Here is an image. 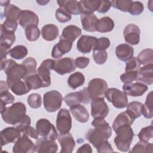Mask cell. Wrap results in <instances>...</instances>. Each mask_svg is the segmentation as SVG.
<instances>
[{"label": "cell", "mask_w": 153, "mask_h": 153, "mask_svg": "<svg viewBox=\"0 0 153 153\" xmlns=\"http://www.w3.org/2000/svg\"><path fill=\"white\" fill-rule=\"evenodd\" d=\"M133 1L131 0H114L111 1L112 7L123 12L127 13Z\"/></svg>", "instance_id": "obj_46"}, {"label": "cell", "mask_w": 153, "mask_h": 153, "mask_svg": "<svg viewBox=\"0 0 153 153\" xmlns=\"http://www.w3.org/2000/svg\"><path fill=\"white\" fill-rule=\"evenodd\" d=\"M1 146L10 143H14L20 136V133L16 127H10L1 131Z\"/></svg>", "instance_id": "obj_22"}, {"label": "cell", "mask_w": 153, "mask_h": 153, "mask_svg": "<svg viewBox=\"0 0 153 153\" xmlns=\"http://www.w3.org/2000/svg\"><path fill=\"white\" fill-rule=\"evenodd\" d=\"M140 64L138 61L137 57H132L130 60L126 62V66L125 71H136L138 72L140 68Z\"/></svg>", "instance_id": "obj_52"}, {"label": "cell", "mask_w": 153, "mask_h": 153, "mask_svg": "<svg viewBox=\"0 0 153 153\" xmlns=\"http://www.w3.org/2000/svg\"><path fill=\"white\" fill-rule=\"evenodd\" d=\"M137 72L136 71H127L120 76V79L124 84L131 83L137 79Z\"/></svg>", "instance_id": "obj_54"}, {"label": "cell", "mask_w": 153, "mask_h": 153, "mask_svg": "<svg viewBox=\"0 0 153 153\" xmlns=\"http://www.w3.org/2000/svg\"><path fill=\"white\" fill-rule=\"evenodd\" d=\"M142 115L145 118L151 119L153 117V103H152V91H150L147 96L143 105Z\"/></svg>", "instance_id": "obj_38"}, {"label": "cell", "mask_w": 153, "mask_h": 153, "mask_svg": "<svg viewBox=\"0 0 153 153\" xmlns=\"http://www.w3.org/2000/svg\"><path fill=\"white\" fill-rule=\"evenodd\" d=\"M14 33L15 32L7 30L1 26L0 46L10 49V47L16 41V36Z\"/></svg>", "instance_id": "obj_31"}, {"label": "cell", "mask_w": 153, "mask_h": 153, "mask_svg": "<svg viewBox=\"0 0 153 153\" xmlns=\"http://www.w3.org/2000/svg\"><path fill=\"white\" fill-rule=\"evenodd\" d=\"M26 108L22 102H16L12 105L1 110L3 121L15 127H25L31 123L30 117L26 115Z\"/></svg>", "instance_id": "obj_1"}, {"label": "cell", "mask_w": 153, "mask_h": 153, "mask_svg": "<svg viewBox=\"0 0 153 153\" xmlns=\"http://www.w3.org/2000/svg\"><path fill=\"white\" fill-rule=\"evenodd\" d=\"M59 28L53 24L44 25L41 30L42 38L47 41H52L56 39L59 35Z\"/></svg>", "instance_id": "obj_29"}, {"label": "cell", "mask_w": 153, "mask_h": 153, "mask_svg": "<svg viewBox=\"0 0 153 153\" xmlns=\"http://www.w3.org/2000/svg\"><path fill=\"white\" fill-rule=\"evenodd\" d=\"M134 120L133 119L126 111L119 114L114 120L112 124V128L115 131L118 128L125 125L131 126Z\"/></svg>", "instance_id": "obj_32"}, {"label": "cell", "mask_w": 153, "mask_h": 153, "mask_svg": "<svg viewBox=\"0 0 153 153\" xmlns=\"http://www.w3.org/2000/svg\"><path fill=\"white\" fill-rule=\"evenodd\" d=\"M114 27V23L112 19L109 17H103L98 19L96 25V31L100 33L111 32Z\"/></svg>", "instance_id": "obj_30"}, {"label": "cell", "mask_w": 153, "mask_h": 153, "mask_svg": "<svg viewBox=\"0 0 153 153\" xmlns=\"http://www.w3.org/2000/svg\"><path fill=\"white\" fill-rule=\"evenodd\" d=\"M140 140L148 142L153 137V127L152 125L142 128L137 134Z\"/></svg>", "instance_id": "obj_48"}, {"label": "cell", "mask_w": 153, "mask_h": 153, "mask_svg": "<svg viewBox=\"0 0 153 153\" xmlns=\"http://www.w3.org/2000/svg\"><path fill=\"white\" fill-rule=\"evenodd\" d=\"M8 54L14 59L21 60L27 56V49L24 45H16L10 50Z\"/></svg>", "instance_id": "obj_42"}, {"label": "cell", "mask_w": 153, "mask_h": 153, "mask_svg": "<svg viewBox=\"0 0 153 153\" xmlns=\"http://www.w3.org/2000/svg\"><path fill=\"white\" fill-rule=\"evenodd\" d=\"M56 128L59 133L69 132L72 128V118L69 112L66 109L59 110L56 121Z\"/></svg>", "instance_id": "obj_10"}, {"label": "cell", "mask_w": 153, "mask_h": 153, "mask_svg": "<svg viewBox=\"0 0 153 153\" xmlns=\"http://www.w3.org/2000/svg\"><path fill=\"white\" fill-rule=\"evenodd\" d=\"M36 152L38 153H55L58 150V145L54 140L41 137L35 143Z\"/></svg>", "instance_id": "obj_15"}, {"label": "cell", "mask_w": 153, "mask_h": 153, "mask_svg": "<svg viewBox=\"0 0 153 153\" xmlns=\"http://www.w3.org/2000/svg\"><path fill=\"white\" fill-rule=\"evenodd\" d=\"M134 49L128 44H121L115 48V54L117 58L123 62H127L133 57Z\"/></svg>", "instance_id": "obj_26"}, {"label": "cell", "mask_w": 153, "mask_h": 153, "mask_svg": "<svg viewBox=\"0 0 153 153\" xmlns=\"http://www.w3.org/2000/svg\"><path fill=\"white\" fill-rule=\"evenodd\" d=\"M0 4H1V6H7L8 5L10 4V1H2L0 2Z\"/></svg>", "instance_id": "obj_62"}, {"label": "cell", "mask_w": 153, "mask_h": 153, "mask_svg": "<svg viewBox=\"0 0 153 153\" xmlns=\"http://www.w3.org/2000/svg\"><path fill=\"white\" fill-rule=\"evenodd\" d=\"M105 97L116 108H124L128 103L127 94L116 88H108L105 93Z\"/></svg>", "instance_id": "obj_7"}, {"label": "cell", "mask_w": 153, "mask_h": 153, "mask_svg": "<svg viewBox=\"0 0 153 153\" xmlns=\"http://www.w3.org/2000/svg\"><path fill=\"white\" fill-rule=\"evenodd\" d=\"M140 28L134 24H128L124 29L123 36L125 41L131 45H135L140 42Z\"/></svg>", "instance_id": "obj_14"}, {"label": "cell", "mask_w": 153, "mask_h": 153, "mask_svg": "<svg viewBox=\"0 0 153 153\" xmlns=\"http://www.w3.org/2000/svg\"><path fill=\"white\" fill-rule=\"evenodd\" d=\"M93 57L96 63L103 65L105 63L108 59V53L106 50H93Z\"/></svg>", "instance_id": "obj_49"}, {"label": "cell", "mask_w": 153, "mask_h": 153, "mask_svg": "<svg viewBox=\"0 0 153 153\" xmlns=\"http://www.w3.org/2000/svg\"><path fill=\"white\" fill-rule=\"evenodd\" d=\"M123 91L131 97H139L142 96L148 90V86L142 82L124 84L123 86Z\"/></svg>", "instance_id": "obj_17"}, {"label": "cell", "mask_w": 153, "mask_h": 153, "mask_svg": "<svg viewBox=\"0 0 153 153\" xmlns=\"http://www.w3.org/2000/svg\"><path fill=\"white\" fill-rule=\"evenodd\" d=\"M10 49L5 48L4 47L0 46V53H1V61L6 60L7 56L8 54Z\"/></svg>", "instance_id": "obj_61"}, {"label": "cell", "mask_w": 153, "mask_h": 153, "mask_svg": "<svg viewBox=\"0 0 153 153\" xmlns=\"http://www.w3.org/2000/svg\"><path fill=\"white\" fill-rule=\"evenodd\" d=\"M94 129H90L85 134V138L94 148L103 140H108L112 136V128L103 118H94L91 123Z\"/></svg>", "instance_id": "obj_2"}, {"label": "cell", "mask_w": 153, "mask_h": 153, "mask_svg": "<svg viewBox=\"0 0 153 153\" xmlns=\"http://www.w3.org/2000/svg\"><path fill=\"white\" fill-rule=\"evenodd\" d=\"M73 43L60 37L59 41L53 48L51 51V56L54 59L61 57L65 54L71 51Z\"/></svg>", "instance_id": "obj_20"}, {"label": "cell", "mask_w": 153, "mask_h": 153, "mask_svg": "<svg viewBox=\"0 0 153 153\" xmlns=\"http://www.w3.org/2000/svg\"><path fill=\"white\" fill-rule=\"evenodd\" d=\"M1 70L7 75V83L8 87L13 82L25 79L27 75V70L22 64H18L13 59L1 61Z\"/></svg>", "instance_id": "obj_3"}, {"label": "cell", "mask_w": 153, "mask_h": 153, "mask_svg": "<svg viewBox=\"0 0 153 153\" xmlns=\"http://www.w3.org/2000/svg\"><path fill=\"white\" fill-rule=\"evenodd\" d=\"M108 88V84L104 79L96 78L89 81L88 87L85 88V90L88 99L91 101L98 97L104 98L105 93Z\"/></svg>", "instance_id": "obj_5"}, {"label": "cell", "mask_w": 153, "mask_h": 153, "mask_svg": "<svg viewBox=\"0 0 153 153\" xmlns=\"http://www.w3.org/2000/svg\"><path fill=\"white\" fill-rule=\"evenodd\" d=\"M153 145L148 142L140 140L132 148L130 152H152Z\"/></svg>", "instance_id": "obj_43"}, {"label": "cell", "mask_w": 153, "mask_h": 153, "mask_svg": "<svg viewBox=\"0 0 153 153\" xmlns=\"http://www.w3.org/2000/svg\"><path fill=\"white\" fill-rule=\"evenodd\" d=\"M84 82V75L79 72H76L71 74L68 79V85L74 90L82 85Z\"/></svg>", "instance_id": "obj_36"}, {"label": "cell", "mask_w": 153, "mask_h": 153, "mask_svg": "<svg viewBox=\"0 0 153 153\" xmlns=\"http://www.w3.org/2000/svg\"><path fill=\"white\" fill-rule=\"evenodd\" d=\"M82 28L87 32H94L96 31V25L98 20L94 13H82L80 16Z\"/></svg>", "instance_id": "obj_24"}, {"label": "cell", "mask_w": 153, "mask_h": 153, "mask_svg": "<svg viewBox=\"0 0 153 153\" xmlns=\"http://www.w3.org/2000/svg\"><path fill=\"white\" fill-rule=\"evenodd\" d=\"M90 62V59L86 57H78L75 60L76 67L79 69H84L86 68Z\"/></svg>", "instance_id": "obj_58"}, {"label": "cell", "mask_w": 153, "mask_h": 153, "mask_svg": "<svg viewBox=\"0 0 153 153\" xmlns=\"http://www.w3.org/2000/svg\"><path fill=\"white\" fill-rule=\"evenodd\" d=\"M80 4L82 7V13H93L94 11H97L100 1H90V0H81L79 1Z\"/></svg>", "instance_id": "obj_41"}, {"label": "cell", "mask_w": 153, "mask_h": 153, "mask_svg": "<svg viewBox=\"0 0 153 153\" xmlns=\"http://www.w3.org/2000/svg\"><path fill=\"white\" fill-rule=\"evenodd\" d=\"M76 152L78 153H91L93 150L91 146L88 143H85L80 146Z\"/></svg>", "instance_id": "obj_60"}, {"label": "cell", "mask_w": 153, "mask_h": 153, "mask_svg": "<svg viewBox=\"0 0 153 153\" xmlns=\"http://www.w3.org/2000/svg\"><path fill=\"white\" fill-rule=\"evenodd\" d=\"M66 104L69 107L84 102V94L82 90L77 92H72L66 94L64 97Z\"/></svg>", "instance_id": "obj_33"}, {"label": "cell", "mask_w": 153, "mask_h": 153, "mask_svg": "<svg viewBox=\"0 0 153 153\" xmlns=\"http://www.w3.org/2000/svg\"><path fill=\"white\" fill-rule=\"evenodd\" d=\"M72 115L78 121L85 123L89 120V114L84 106L81 104L71 106L69 109Z\"/></svg>", "instance_id": "obj_27"}, {"label": "cell", "mask_w": 153, "mask_h": 153, "mask_svg": "<svg viewBox=\"0 0 153 153\" xmlns=\"http://www.w3.org/2000/svg\"><path fill=\"white\" fill-rule=\"evenodd\" d=\"M112 6L111 1H100L99 7L97 12L99 13H106L111 8Z\"/></svg>", "instance_id": "obj_59"}, {"label": "cell", "mask_w": 153, "mask_h": 153, "mask_svg": "<svg viewBox=\"0 0 153 153\" xmlns=\"http://www.w3.org/2000/svg\"><path fill=\"white\" fill-rule=\"evenodd\" d=\"M36 130L42 137L54 140L58 138L59 135L55 127L46 118H41L37 121Z\"/></svg>", "instance_id": "obj_8"}, {"label": "cell", "mask_w": 153, "mask_h": 153, "mask_svg": "<svg viewBox=\"0 0 153 153\" xmlns=\"http://www.w3.org/2000/svg\"><path fill=\"white\" fill-rule=\"evenodd\" d=\"M60 8L65 9L69 13L73 15H79L82 13V10L79 1L75 0L57 1Z\"/></svg>", "instance_id": "obj_23"}, {"label": "cell", "mask_w": 153, "mask_h": 153, "mask_svg": "<svg viewBox=\"0 0 153 153\" xmlns=\"http://www.w3.org/2000/svg\"><path fill=\"white\" fill-rule=\"evenodd\" d=\"M22 64L23 66H25V67L26 68V69L27 70V75H26V76H27L36 73L37 63H36V60L34 58H33L32 57H29L25 59L22 62Z\"/></svg>", "instance_id": "obj_45"}, {"label": "cell", "mask_w": 153, "mask_h": 153, "mask_svg": "<svg viewBox=\"0 0 153 153\" xmlns=\"http://www.w3.org/2000/svg\"><path fill=\"white\" fill-rule=\"evenodd\" d=\"M9 88L13 93L17 96H22L27 94L30 90L25 81L22 80H19L13 82L9 86Z\"/></svg>", "instance_id": "obj_37"}, {"label": "cell", "mask_w": 153, "mask_h": 153, "mask_svg": "<svg viewBox=\"0 0 153 153\" xmlns=\"http://www.w3.org/2000/svg\"><path fill=\"white\" fill-rule=\"evenodd\" d=\"M35 151V145L29 137L24 133H20L19 137L13 147V152L14 153H33Z\"/></svg>", "instance_id": "obj_9"}, {"label": "cell", "mask_w": 153, "mask_h": 153, "mask_svg": "<svg viewBox=\"0 0 153 153\" xmlns=\"http://www.w3.org/2000/svg\"><path fill=\"white\" fill-rule=\"evenodd\" d=\"M97 151L99 153L103 152H113L114 150L111 146V145L108 141V140H105L101 142L96 148Z\"/></svg>", "instance_id": "obj_56"}, {"label": "cell", "mask_w": 153, "mask_h": 153, "mask_svg": "<svg viewBox=\"0 0 153 153\" xmlns=\"http://www.w3.org/2000/svg\"><path fill=\"white\" fill-rule=\"evenodd\" d=\"M55 16L57 20L60 23L68 22L72 19V16L70 13L65 9L60 7L56 10Z\"/></svg>", "instance_id": "obj_50"}, {"label": "cell", "mask_w": 153, "mask_h": 153, "mask_svg": "<svg viewBox=\"0 0 153 153\" xmlns=\"http://www.w3.org/2000/svg\"><path fill=\"white\" fill-rule=\"evenodd\" d=\"M97 38L89 35H82L77 41L76 48L78 51L83 54L91 52L94 48Z\"/></svg>", "instance_id": "obj_16"}, {"label": "cell", "mask_w": 153, "mask_h": 153, "mask_svg": "<svg viewBox=\"0 0 153 153\" xmlns=\"http://www.w3.org/2000/svg\"><path fill=\"white\" fill-rule=\"evenodd\" d=\"M17 25L18 23L17 21H10L5 20L4 23L1 25V26L7 30L15 32L17 28Z\"/></svg>", "instance_id": "obj_57"}, {"label": "cell", "mask_w": 153, "mask_h": 153, "mask_svg": "<svg viewBox=\"0 0 153 153\" xmlns=\"http://www.w3.org/2000/svg\"><path fill=\"white\" fill-rule=\"evenodd\" d=\"M136 81L148 85L153 83V63L140 68L137 72Z\"/></svg>", "instance_id": "obj_21"}, {"label": "cell", "mask_w": 153, "mask_h": 153, "mask_svg": "<svg viewBox=\"0 0 153 153\" xmlns=\"http://www.w3.org/2000/svg\"><path fill=\"white\" fill-rule=\"evenodd\" d=\"M8 85L7 81H1L0 82V97H1V110L3 109L6 105L12 103L14 100V96L8 91Z\"/></svg>", "instance_id": "obj_25"}, {"label": "cell", "mask_w": 153, "mask_h": 153, "mask_svg": "<svg viewBox=\"0 0 153 153\" xmlns=\"http://www.w3.org/2000/svg\"><path fill=\"white\" fill-rule=\"evenodd\" d=\"M58 142L60 145V153H71L75 146V142L72 135L69 133H60L58 136Z\"/></svg>", "instance_id": "obj_19"}, {"label": "cell", "mask_w": 153, "mask_h": 153, "mask_svg": "<svg viewBox=\"0 0 153 153\" xmlns=\"http://www.w3.org/2000/svg\"><path fill=\"white\" fill-rule=\"evenodd\" d=\"M117 136L114 142L117 149L121 152H127L130 147L134 136V132L130 125L120 127L115 131Z\"/></svg>", "instance_id": "obj_4"}, {"label": "cell", "mask_w": 153, "mask_h": 153, "mask_svg": "<svg viewBox=\"0 0 153 153\" xmlns=\"http://www.w3.org/2000/svg\"><path fill=\"white\" fill-rule=\"evenodd\" d=\"M62 96L57 90L48 91L43 96L44 106L48 112H54L59 110L62 106Z\"/></svg>", "instance_id": "obj_6"}, {"label": "cell", "mask_w": 153, "mask_h": 153, "mask_svg": "<svg viewBox=\"0 0 153 153\" xmlns=\"http://www.w3.org/2000/svg\"><path fill=\"white\" fill-rule=\"evenodd\" d=\"M36 2L40 5H45L49 2V1H36Z\"/></svg>", "instance_id": "obj_63"}, {"label": "cell", "mask_w": 153, "mask_h": 153, "mask_svg": "<svg viewBox=\"0 0 153 153\" xmlns=\"http://www.w3.org/2000/svg\"><path fill=\"white\" fill-rule=\"evenodd\" d=\"M22 11V10L17 6L10 4L8 5L5 7L4 14L6 20L10 21H17L19 20Z\"/></svg>", "instance_id": "obj_34"}, {"label": "cell", "mask_w": 153, "mask_h": 153, "mask_svg": "<svg viewBox=\"0 0 153 153\" xmlns=\"http://www.w3.org/2000/svg\"><path fill=\"white\" fill-rule=\"evenodd\" d=\"M19 25L25 29L31 25L37 26L39 18L36 13L30 10H22L19 19Z\"/></svg>", "instance_id": "obj_18"}, {"label": "cell", "mask_w": 153, "mask_h": 153, "mask_svg": "<svg viewBox=\"0 0 153 153\" xmlns=\"http://www.w3.org/2000/svg\"><path fill=\"white\" fill-rule=\"evenodd\" d=\"M144 10L143 4L139 1H133L128 10V13L133 16L140 14Z\"/></svg>", "instance_id": "obj_53"}, {"label": "cell", "mask_w": 153, "mask_h": 153, "mask_svg": "<svg viewBox=\"0 0 153 153\" xmlns=\"http://www.w3.org/2000/svg\"><path fill=\"white\" fill-rule=\"evenodd\" d=\"M24 81L30 90H37L42 87V82L37 73L26 76Z\"/></svg>", "instance_id": "obj_39"}, {"label": "cell", "mask_w": 153, "mask_h": 153, "mask_svg": "<svg viewBox=\"0 0 153 153\" xmlns=\"http://www.w3.org/2000/svg\"><path fill=\"white\" fill-rule=\"evenodd\" d=\"M111 45L109 39L106 37H101L97 39L96 45L93 49V50H106Z\"/></svg>", "instance_id": "obj_55"}, {"label": "cell", "mask_w": 153, "mask_h": 153, "mask_svg": "<svg viewBox=\"0 0 153 153\" xmlns=\"http://www.w3.org/2000/svg\"><path fill=\"white\" fill-rule=\"evenodd\" d=\"M82 33L81 29L75 25H69L66 26L62 30L60 38L65 39L71 42L79 37Z\"/></svg>", "instance_id": "obj_28"}, {"label": "cell", "mask_w": 153, "mask_h": 153, "mask_svg": "<svg viewBox=\"0 0 153 153\" xmlns=\"http://www.w3.org/2000/svg\"><path fill=\"white\" fill-rule=\"evenodd\" d=\"M26 38L29 41H35L39 38L40 31L36 26L31 25L25 29Z\"/></svg>", "instance_id": "obj_44"}, {"label": "cell", "mask_w": 153, "mask_h": 153, "mask_svg": "<svg viewBox=\"0 0 153 153\" xmlns=\"http://www.w3.org/2000/svg\"><path fill=\"white\" fill-rule=\"evenodd\" d=\"M54 60L51 59H45L42 62L37 69L36 73L42 82V87H47L51 85L50 71L53 69Z\"/></svg>", "instance_id": "obj_11"}, {"label": "cell", "mask_w": 153, "mask_h": 153, "mask_svg": "<svg viewBox=\"0 0 153 153\" xmlns=\"http://www.w3.org/2000/svg\"><path fill=\"white\" fill-rule=\"evenodd\" d=\"M143 105V104L139 102H131L128 103L126 111L133 119L135 120L136 118L140 117L142 115Z\"/></svg>", "instance_id": "obj_35"}, {"label": "cell", "mask_w": 153, "mask_h": 153, "mask_svg": "<svg viewBox=\"0 0 153 153\" xmlns=\"http://www.w3.org/2000/svg\"><path fill=\"white\" fill-rule=\"evenodd\" d=\"M109 111V107L104 98L98 97L91 102V115L93 118H105Z\"/></svg>", "instance_id": "obj_13"}, {"label": "cell", "mask_w": 153, "mask_h": 153, "mask_svg": "<svg viewBox=\"0 0 153 153\" xmlns=\"http://www.w3.org/2000/svg\"><path fill=\"white\" fill-rule=\"evenodd\" d=\"M137 59L140 65H146L153 63V50L146 48L142 50L138 54Z\"/></svg>", "instance_id": "obj_40"}, {"label": "cell", "mask_w": 153, "mask_h": 153, "mask_svg": "<svg viewBox=\"0 0 153 153\" xmlns=\"http://www.w3.org/2000/svg\"><path fill=\"white\" fill-rule=\"evenodd\" d=\"M76 69L75 60L71 57H64L54 60L53 70L58 74L63 75L74 72Z\"/></svg>", "instance_id": "obj_12"}, {"label": "cell", "mask_w": 153, "mask_h": 153, "mask_svg": "<svg viewBox=\"0 0 153 153\" xmlns=\"http://www.w3.org/2000/svg\"><path fill=\"white\" fill-rule=\"evenodd\" d=\"M27 102L29 106L33 109H38L42 105V98L38 93H32L27 98Z\"/></svg>", "instance_id": "obj_47"}, {"label": "cell", "mask_w": 153, "mask_h": 153, "mask_svg": "<svg viewBox=\"0 0 153 153\" xmlns=\"http://www.w3.org/2000/svg\"><path fill=\"white\" fill-rule=\"evenodd\" d=\"M17 130L19 131V133H24L26 135H27L29 137L35 139L37 140L38 139V133L33 127H31L30 125L26 126L25 127H16Z\"/></svg>", "instance_id": "obj_51"}]
</instances>
